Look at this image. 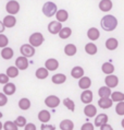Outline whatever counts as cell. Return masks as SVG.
Masks as SVG:
<instances>
[{"label": "cell", "mask_w": 124, "mask_h": 130, "mask_svg": "<svg viewBox=\"0 0 124 130\" xmlns=\"http://www.w3.org/2000/svg\"><path fill=\"white\" fill-rule=\"evenodd\" d=\"M100 24L102 30H105L106 32H112L118 26V19L111 14H107L101 19Z\"/></svg>", "instance_id": "obj_1"}, {"label": "cell", "mask_w": 124, "mask_h": 130, "mask_svg": "<svg viewBox=\"0 0 124 130\" xmlns=\"http://www.w3.org/2000/svg\"><path fill=\"white\" fill-rule=\"evenodd\" d=\"M57 10H58V7L56 3L52 1H47L44 3V6H43V13L45 14L47 18L53 17L54 14H56Z\"/></svg>", "instance_id": "obj_2"}, {"label": "cell", "mask_w": 124, "mask_h": 130, "mask_svg": "<svg viewBox=\"0 0 124 130\" xmlns=\"http://www.w3.org/2000/svg\"><path fill=\"white\" fill-rule=\"evenodd\" d=\"M44 41H45V37H44V35L42 33H39V32L33 33L30 36V45L33 46L34 48L39 47L44 43Z\"/></svg>", "instance_id": "obj_3"}, {"label": "cell", "mask_w": 124, "mask_h": 130, "mask_svg": "<svg viewBox=\"0 0 124 130\" xmlns=\"http://www.w3.org/2000/svg\"><path fill=\"white\" fill-rule=\"evenodd\" d=\"M6 11L8 12L10 15H14V14L19 13L20 11V3L16 0H10V1L6 5Z\"/></svg>", "instance_id": "obj_4"}, {"label": "cell", "mask_w": 124, "mask_h": 130, "mask_svg": "<svg viewBox=\"0 0 124 130\" xmlns=\"http://www.w3.org/2000/svg\"><path fill=\"white\" fill-rule=\"evenodd\" d=\"M20 52H21V55L25 57V58H31V57L35 55V48L30 44H23L20 48Z\"/></svg>", "instance_id": "obj_5"}, {"label": "cell", "mask_w": 124, "mask_h": 130, "mask_svg": "<svg viewBox=\"0 0 124 130\" xmlns=\"http://www.w3.org/2000/svg\"><path fill=\"white\" fill-rule=\"evenodd\" d=\"M60 103H61L60 99L56 95H49L45 99L46 106L49 107V108H56V107H58L60 105Z\"/></svg>", "instance_id": "obj_6"}, {"label": "cell", "mask_w": 124, "mask_h": 130, "mask_svg": "<svg viewBox=\"0 0 124 130\" xmlns=\"http://www.w3.org/2000/svg\"><path fill=\"white\" fill-rule=\"evenodd\" d=\"M105 83H106V86H108L110 89L115 88L119 84V78L114 74H108L105 79Z\"/></svg>", "instance_id": "obj_7"}, {"label": "cell", "mask_w": 124, "mask_h": 130, "mask_svg": "<svg viewBox=\"0 0 124 130\" xmlns=\"http://www.w3.org/2000/svg\"><path fill=\"white\" fill-rule=\"evenodd\" d=\"M15 67L19 70H26L28 68V59L23 56L17 57L15 60Z\"/></svg>", "instance_id": "obj_8"}, {"label": "cell", "mask_w": 124, "mask_h": 130, "mask_svg": "<svg viewBox=\"0 0 124 130\" xmlns=\"http://www.w3.org/2000/svg\"><path fill=\"white\" fill-rule=\"evenodd\" d=\"M93 99H94V94L90 90H84V92H82L81 94V101L84 104H90L93 102Z\"/></svg>", "instance_id": "obj_9"}, {"label": "cell", "mask_w": 124, "mask_h": 130, "mask_svg": "<svg viewBox=\"0 0 124 130\" xmlns=\"http://www.w3.org/2000/svg\"><path fill=\"white\" fill-rule=\"evenodd\" d=\"M84 114H85L86 117L88 118H93L97 115V108L93 104H87V105L84 107Z\"/></svg>", "instance_id": "obj_10"}, {"label": "cell", "mask_w": 124, "mask_h": 130, "mask_svg": "<svg viewBox=\"0 0 124 130\" xmlns=\"http://www.w3.org/2000/svg\"><path fill=\"white\" fill-rule=\"evenodd\" d=\"M61 28H62V24L60 22H58V21H51L48 24V31L50 34H53V35L58 34Z\"/></svg>", "instance_id": "obj_11"}, {"label": "cell", "mask_w": 124, "mask_h": 130, "mask_svg": "<svg viewBox=\"0 0 124 130\" xmlns=\"http://www.w3.org/2000/svg\"><path fill=\"white\" fill-rule=\"evenodd\" d=\"M45 68L48 71H54L59 68V61L54 58H50V59H47L46 62H45Z\"/></svg>", "instance_id": "obj_12"}, {"label": "cell", "mask_w": 124, "mask_h": 130, "mask_svg": "<svg viewBox=\"0 0 124 130\" xmlns=\"http://www.w3.org/2000/svg\"><path fill=\"white\" fill-rule=\"evenodd\" d=\"M2 24L5 27H8V28H11L13 26H15L16 24V19L14 15H6L3 18V21H2Z\"/></svg>", "instance_id": "obj_13"}, {"label": "cell", "mask_w": 124, "mask_h": 130, "mask_svg": "<svg viewBox=\"0 0 124 130\" xmlns=\"http://www.w3.org/2000/svg\"><path fill=\"white\" fill-rule=\"evenodd\" d=\"M54 15H56L57 21H58V22H60V23L65 22V21H68V19H69V13H68V11H67V10H63V9L57 10V12H56Z\"/></svg>", "instance_id": "obj_14"}, {"label": "cell", "mask_w": 124, "mask_h": 130, "mask_svg": "<svg viewBox=\"0 0 124 130\" xmlns=\"http://www.w3.org/2000/svg\"><path fill=\"white\" fill-rule=\"evenodd\" d=\"M95 117H96L95 118V126L96 127H100V126L107 124L108 119H109L108 115H106V114H98Z\"/></svg>", "instance_id": "obj_15"}, {"label": "cell", "mask_w": 124, "mask_h": 130, "mask_svg": "<svg viewBox=\"0 0 124 130\" xmlns=\"http://www.w3.org/2000/svg\"><path fill=\"white\" fill-rule=\"evenodd\" d=\"M92 85V80L88 77H82L81 79H78V86L82 90H88Z\"/></svg>", "instance_id": "obj_16"}, {"label": "cell", "mask_w": 124, "mask_h": 130, "mask_svg": "<svg viewBox=\"0 0 124 130\" xmlns=\"http://www.w3.org/2000/svg\"><path fill=\"white\" fill-rule=\"evenodd\" d=\"M112 7L113 5H112L111 0H100L99 2V9L102 12H109L112 9Z\"/></svg>", "instance_id": "obj_17"}, {"label": "cell", "mask_w": 124, "mask_h": 130, "mask_svg": "<svg viewBox=\"0 0 124 130\" xmlns=\"http://www.w3.org/2000/svg\"><path fill=\"white\" fill-rule=\"evenodd\" d=\"M113 102L111 101L110 97H105V99H99L98 101V106L102 109H107V108H110L112 106Z\"/></svg>", "instance_id": "obj_18"}, {"label": "cell", "mask_w": 124, "mask_h": 130, "mask_svg": "<svg viewBox=\"0 0 124 130\" xmlns=\"http://www.w3.org/2000/svg\"><path fill=\"white\" fill-rule=\"evenodd\" d=\"M38 120L39 121H42L43 124H47L49 120H50V118H51V115H50V113L48 110H46V109H44V110H40L38 113Z\"/></svg>", "instance_id": "obj_19"}, {"label": "cell", "mask_w": 124, "mask_h": 130, "mask_svg": "<svg viewBox=\"0 0 124 130\" xmlns=\"http://www.w3.org/2000/svg\"><path fill=\"white\" fill-rule=\"evenodd\" d=\"M84 69L81 66H75L74 68H72L71 70V75L74 79H81L82 77H84Z\"/></svg>", "instance_id": "obj_20"}, {"label": "cell", "mask_w": 124, "mask_h": 130, "mask_svg": "<svg viewBox=\"0 0 124 130\" xmlns=\"http://www.w3.org/2000/svg\"><path fill=\"white\" fill-rule=\"evenodd\" d=\"M16 91V86L14 83H6L3 86V94L6 95H13Z\"/></svg>", "instance_id": "obj_21"}, {"label": "cell", "mask_w": 124, "mask_h": 130, "mask_svg": "<svg viewBox=\"0 0 124 130\" xmlns=\"http://www.w3.org/2000/svg\"><path fill=\"white\" fill-rule=\"evenodd\" d=\"M100 36V32L98 31V28L96 27H90L87 31V37H88L90 41H97Z\"/></svg>", "instance_id": "obj_22"}, {"label": "cell", "mask_w": 124, "mask_h": 130, "mask_svg": "<svg viewBox=\"0 0 124 130\" xmlns=\"http://www.w3.org/2000/svg\"><path fill=\"white\" fill-rule=\"evenodd\" d=\"M118 46H119V42L115 37H110L106 42V48L109 50H115L118 48Z\"/></svg>", "instance_id": "obj_23"}, {"label": "cell", "mask_w": 124, "mask_h": 130, "mask_svg": "<svg viewBox=\"0 0 124 130\" xmlns=\"http://www.w3.org/2000/svg\"><path fill=\"white\" fill-rule=\"evenodd\" d=\"M76 53H77V48H76V46L74 44H68L65 45L64 47V54L69 57H73L74 55H76Z\"/></svg>", "instance_id": "obj_24"}, {"label": "cell", "mask_w": 124, "mask_h": 130, "mask_svg": "<svg viewBox=\"0 0 124 130\" xmlns=\"http://www.w3.org/2000/svg\"><path fill=\"white\" fill-rule=\"evenodd\" d=\"M60 129L61 130H73L74 129V122L70 119H63L60 122Z\"/></svg>", "instance_id": "obj_25"}, {"label": "cell", "mask_w": 124, "mask_h": 130, "mask_svg": "<svg viewBox=\"0 0 124 130\" xmlns=\"http://www.w3.org/2000/svg\"><path fill=\"white\" fill-rule=\"evenodd\" d=\"M13 55H14V52H13V49L11 48V47H5V48H2V50H1V57L5 60H9V59H11L13 57Z\"/></svg>", "instance_id": "obj_26"}, {"label": "cell", "mask_w": 124, "mask_h": 130, "mask_svg": "<svg viewBox=\"0 0 124 130\" xmlns=\"http://www.w3.org/2000/svg\"><path fill=\"white\" fill-rule=\"evenodd\" d=\"M51 81L54 83V84H62L67 81V75L63 74V73H57V74H53L52 78H51Z\"/></svg>", "instance_id": "obj_27"}, {"label": "cell", "mask_w": 124, "mask_h": 130, "mask_svg": "<svg viewBox=\"0 0 124 130\" xmlns=\"http://www.w3.org/2000/svg\"><path fill=\"white\" fill-rule=\"evenodd\" d=\"M48 74H49V71L47 70L45 67L38 68V69L36 70V72H35L36 78L39 79V80H44V79H46L47 77H48Z\"/></svg>", "instance_id": "obj_28"}, {"label": "cell", "mask_w": 124, "mask_h": 130, "mask_svg": "<svg viewBox=\"0 0 124 130\" xmlns=\"http://www.w3.org/2000/svg\"><path fill=\"white\" fill-rule=\"evenodd\" d=\"M98 95H99L100 99H105V97H110L111 95V89L108 88V86H101V88L98 90Z\"/></svg>", "instance_id": "obj_29"}, {"label": "cell", "mask_w": 124, "mask_h": 130, "mask_svg": "<svg viewBox=\"0 0 124 130\" xmlns=\"http://www.w3.org/2000/svg\"><path fill=\"white\" fill-rule=\"evenodd\" d=\"M58 34H59V37L61 39H67L72 35V30L70 27H62Z\"/></svg>", "instance_id": "obj_30"}, {"label": "cell", "mask_w": 124, "mask_h": 130, "mask_svg": "<svg viewBox=\"0 0 124 130\" xmlns=\"http://www.w3.org/2000/svg\"><path fill=\"white\" fill-rule=\"evenodd\" d=\"M97 50H98V48L94 43H88V44L85 45V52H86V54H88V55H90V56L96 55Z\"/></svg>", "instance_id": "obj_31"}, {"label": "cell", "mask_w": 124, "mask_h": 130, "mask_svg": "<svg viewBox=\"0 0 124 130\" xmlns=\"http://www.w3.org/2000/svg\"><path fill=\"white\" fill-rule=\"evenodd\" d=\"M101 70L105 74H112L114 72V66L110 62H105L101 67Z\"/></svg>", "instance_id": "obj_32"}, {"label": "cell", "mask_w": 124, "mask_h": 130, "mask_svg": "<svg viewBox=\"0 0 124 130\" xmlns=\"http://www.w3.org/2000/svg\"><path fill=\"white\" fill-rule=\"evenodd\" d=\"M19 107L22 110H27L31 107V101L26 99V97H23V99L19 101Z\"/></svg>", "instance_id": "obj_33"}, {"label": "cell", "mask_w": 124, "mask_h": 130, "mask_svg": "<svg viewBox=\"0 0 124 130\" xmlns=\"http://www.w3.org/2000/svg\"><path fill=\"white\" fill-rule=\"evenodd\" d=\"M111 101L112 102H122L124 101V94L122 92H111Z\"/></svg>", "instance_id": "obj_34"}, {"label": "cell", "mask_w": 124, "mask_h": 130, "mask_svg": "<svg viewBox=\"0 0 124 130\" xmlns=\"http://www.w3.org/2000/svg\"><path fill=\"white\" fill-rule=\"evenodd\" d=\"M7 75L9 78H16L19 75V69L15 67V66H12V67H9L7 69Z\"/></svg>", "instance_id": "obj_35"}, {"label": "cell", "mask_w": 124, "mask_h": 130, "mask_svg": "<svg viewBox=\"0 0 124 130\" xmlns=\"http://www.w3.org/2000/svg\"><path fill=\"white\" fill-rule=\"evenodd\" d=\"M63 105L67 107L69 110H71V111L75 110V103L73 102L71 99H69V97H67V99L63 100Z\"/></svg>", "instance_id": "obj_36"}, {"label": "cell", "mask_w": 124, "mask_h": 130, "mask_svg": "<svg viewBox=\"0 0 124 130\" xmlns=\"http://www.w3.org/2000/svg\"><path fill=\"white\" fill-rule=\"evenodd\" d=\"M3 130H19V127L14 124V121H6L5 124H3Z\"/></svg>", "instance_id": "obj_37"}, {"label": "cell", "mask_w": 124, "mask_h": 130, "mask_svg": "<svg viewBox=\"0 0 124 130\" xmlns=\"http://www.w3.org/2000/svg\"><path fill=\"white\" fill-rule=\"evenodd\" d=\"M14 124H15L17 127H20V128H21V127H24V126L27 124V122H26V118H25L24 116H19V117L15 119Z\"/></svg>", "instance_id": "obj_38"}, {"label": "cell", "mask_w": 124, "mask_h": 130, "mask_svg": "<svg viewBox=\"0 0 124 130\" xmlns=\"http://www.w3.org/2000/svg\"><path fill=\"white\" fill-rule=\"evenodd\" d=\"M8 44H9L8 37H7V36L3 34V33H1V34H0V48L7 47V46H8Z\"/></svg>", "instance_id": "obj_39"}, {"label": "cell", "mask_w": 124, "mask_h": 130, "mask_svg": "<svg viewBox=\"0 0 124 130\" xmlns=\"http://www.w3.org/2000/svg\"><path fill=\"white\" fill-rule=\"evenodd\" d=\"M115 111L119 116H123L124 115V101L118 103V105H116V107H115Z\"/></svg>", "instance_id": "obj_40"}, {"label": "cell", "mask_w": 124, "mask_h": 130, "mask_svg": "<svg viewBox=\"0 0 124 130\" xmlns=\"http://www.w3.org/2000/svg\"><path fill=\"white\" fill-rule=\"evenodd\" d=\"M7 103H8V97H7L6 94L0 92V107L7 105Z\"/></svg>", "instance_id": "obj_41"}, {"label": "cell", "mask_w": 124, "mask_h": 130, "mask_svg": "<svg viewBox=\"0 0 124 130\" xmlns=\"http://www.w3.org/2000/svg\"><path fill=\"white\" fill-rule=\"evenodd\" d=\"M9 79H10V78H9L6 73H0V84H3V85H5L6 83L9 82Z\"/></svg>", "instance_id": "obj_42"}, {"label": "cell", "mask_w": 124, "mask_h": 130, "mask_svg": "<svg viewBox=\"0 0 124 130\" xmlns=\"http://www.w3.org/2000/svg\"><path fill=\"white\" fill-rule=\"evenodd\" d=\"M94 125L93 124H90V122H85L83 126H82V128L81 130H94Z\"/></svg>", "instance_id": "obj_43"}, {"label": "cell", "mask_w": 124, "mask_h": 130, "mask_svg": "<svg viewBox=\"0 0 124 130\" xmlns=\"http://www.w3.org/2000/svg\"><path fill=\"white\" fill-rule=\"evenodd\" d=\"M40 129L42 130H56V127L52 125H48V124H42Z\"/></svg>", "instance_id": "obj_44"}, {"label": "cell", "mask_w": 124, "mask_h": 130, "mask_svg": "<svg viewBox=\"0 0 124 130\" xmlns=\"http://www.w3.org/2000/svg\"><path fill=\"white\" fill-rule=\"evenodd\" d=\"M24 130H37V129H36V126L33 122H28V124L24 126Z\"/></svg>", "instance_id": "obj_45"}, {"label": "cell", "mask_w": 124, "mask_h": 130, "mask_svg": "<svg viewBox=\"0 0 124 130\" xmlns=\"http://www.w3.org/2000/svg\"><path fill=\"white\" fill-rule=\"evenodd\" d=\"M100 130H113V128H112V126H110L107 122V124H105L102 126H100Z\"/></svg>", "instance_id": "obj_46"}, {"label": "cell", "mask_w": 124, "mask_h": 130, "mask_svg": "<svg viewBox=\"0 0 124 130\" xmlns=\"http://www.w3.org/2000/svg\"><path fill=\"white\" fill-rule=\"evenodd\" d=\"M5 26H3V24H2V21H0V34L3 33V31H5Z\"/></svg>", "instance_id": "obj_47"}, {"label": "cell", "mask_w": 124, "mask_h": 130, "mask_svg": "<svg viewBox=\"0 0 124 130\" xmlns=\"http://www.w3.org/2000/svg\"><path fill=\"white\" fill-rule=\"evenodd\" d=\"M0 130H2V124H1V121H0Z\"/></svg>", "instance_id": "obj_48"}, {"label": "cell", "mask_w": 124, "mask_h": 130, "mask_svg": "<svg viewBox=\"0 0 124 130\" xmlns=\"http://www.w3.org/2000/svg\"><path fill=\"white\" fill-rule=\"evenodd\" d=\"M2 116H3V115H2V113H1V111H0V118H2Z\"/></svg>", "instance_id": "obj_49"}]
</instances>
